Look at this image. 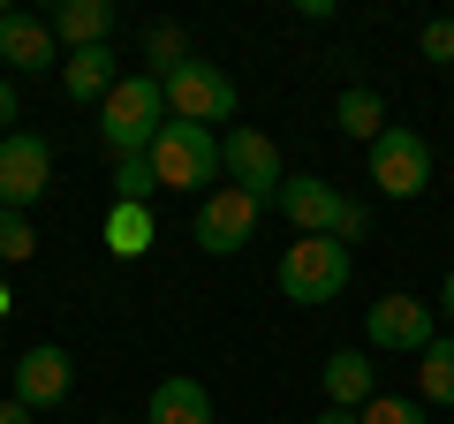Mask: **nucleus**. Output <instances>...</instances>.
<instances>
[{
  "mask_svg": "<svg viewBox=\"0 0 454 424\" xmlns=\"http://www.w3.org/2000/svg\"><path fill=\"white\" fill-rule=\"evenodd\" d=\"M167 91V122H197V130H212V122H235V76H227L220 61H182L160 76Z\"/></svg>",
  "mask_w": 454,
  "mask_h": 424,
  "instance_id": "obj_3",
  "label": "nucleus"
},
{
  "mask_svg": "<svg viewBox=\"0 0 454 424\" xmlns=\"http://www.w3.org/2000/svg\"><path fill=\"white\" fill-rule=\"evenodd\" d=\"M8 122H16V83L0 76V137H8Z\"/></svg>",
  "mask_w": 454,
  "mask_h": 424,
  "instance_id": "obj_25",
  "label": "nucleus"
},
{
  "mask_svg": "<svg viewBox=\"0 0 454 424\" xmlns=\"http://www.w3.org/2000/svg\"><path fill=\"white\" fill-rule=\"evenodd\" d=\"M114 53L106 46H83V53H61V91L76 98V106H98V98L114 91Z\"/></svg>",
  "mask_w": 454,
  "mask_h": 424,
  "instance_id": "obj_15",
  "label": "nucleus"
},
{
  "mask_svg": "<svg viewBox=\"0 0 454 424\" xmlns=\"http://www.w3.org/2000/svg\"><path fill=\"white\" fill-rule=\"evenodd\" d=\"M8 310H16V295H8V288H0V318H8Z\"/></svg>",
  "mask_w": 454,
  "mask_h": 424,
  "instance_id": "obj_29",
  "label": "nucleus"
},
{
  "mask_svg": "<svg viewBox=\"0 0 454 424\" xmlns=\"http://www.w3.org/2000/svg\"><path fill=\"white\" fill-rule=\"evenodd\" d=\"M273 205L288 212V228H295V235H340V212H348V197H340L325 175H288Z\"/></svg>",
  "mask_w": 454,
  "mask_h": 424,
  "instance_id": "obj_10",
  "label": "nucleus"
},
{
  "mask_svg": "<svg viewBox=\"0 0 454 424\" xmlns=\"http://www.w3.org/2000/svg\"><path fill=\"white\" fill-rule=\"evenodd\" d=\"M417 402L424 409H454V334H439L417 357Z\"/></svg>",
  "mask_w": 454,
  "mask_h": 424,
  "instance_id": "obj_18",
  "label": "nucleus"
},
{
  "mask_svg": "<svg viewBox=\"0 0 454 424\" xmlns=\"http://www.w3.org/2000/svg\"><path fill=\"white\" fill-rule=\"evenodd\" d=\"M310 424H364V417H356V409H318Z\"/></svg>",
  "mask_w": 454,
  "mask_h": 424,
  "instance_id": "obj_27",
  "label": "nucleus"
},
{
  "mask_svg": "<svg viewBox=\"0 0 454 424\" xmlns=\"http://www.w3.org/2000/svg\"><path fill=\"white\" fill-rule=\"evenodd\" d=\"M258 197L243 190H205V205H197V250L205 258H235V250H250V235H258Z\"/></svg>",
  "mask_w": 454,
  "mask_h": 424,
  "instance_id": "obj_9",
  "label": "nucleus"
},
{
  "mask_svg": "<svg viewBox=\"0 0 454 424\" xmlns=\"http://www.w3.org/2000/svg\"><path fill=\"white\" fill-rule=\"evenodd\" d=\"M0 424H38V417H31V409L16 402V394H8V402H0Z\"/></svg>",
  "mask_w": 454,
  "mask_h": 424,
  "instance_id": "obj_26",
  "label": "nucleus"
},
{
  "mask_svg": "<svg viewBox=\"0 0 454 424\" xmlns=\"http://www.w3.org/2000/svg\"><path fill=\"white\" fill-rule=\"evenodd\" d=\"M372 394H379L372 349H333V357H325V409H364Z\"/></svg>",
  "mask_w": 454,
  "mask_h": 424,
  "instance_id": "obj_14",
  "label": "nucleus"
},
{
  "mask_svg": "<svg viewBox=\"0 0 454 424\" xmlns=\"http://www.w3.org/2000/svg\"><path fill=\"white\" fill-rule=\"evenodd\" d=\"M348 273H356V250L333 243V235H295L280 250V295L288 303H340Z\"/></svg>",
  "mask_w": 454,
  "mask_h": 424,
  "instance_id": "obj_2",
  "label": "nucleus"
},
{
  "mask_svg": "<svg viewBox=\"0 0 454 424\" xmlns=\"http://www.w3.org/2000/svg\"><path fill=\"white\" fill-rule=\"evenodd\" d=\"M424 61H454V16H439V23H424Z\"/></svg>",
  "mask_w": 454,
  "mask_h": 424,
  "instance_id": "obj_24",
  "label": "nucleus"
},
{
  "mask_svg": "<svg viewBox=\"0 0 454 424\" xmlns=\"http://www.w3.org/2000/svg\"><path fill=\"white\" fill-rule=\"evenodd\" d=\"M46 31H53V46H68V53L106 46L114 38V0H61V8L46 16Z\"/></svg>",
  "mask_w": 454,
  "mask_h": 424,
  "instance_id": "obj_13",
  "label": "nucleus"
},
{
  "mask_svg": "<svg viewBox=\"0 0 454 424\" xmlns=\"http://www.w3.org/2000/svg\"><path fill=\"white\" fill-rule=\"evenodd\" d=\"M46 76V68H61V46H53L46 16H23V8H8L0 16V76Z\"/></svg>",
  "mask_w": 454,
  "mask_h": 424,
  "instance_id": "obj_12",
  "label": "nucleus"
},
{
  "mask_svg": "<svg viewBox=\"0 0 454 424\" xmlns=\"http://www.w3.org/2000/svg\"><path fill=\"white\" fill-rule=\"evenodd\" d=\"M145 424H212V394L197 379H160L145 402Z\"/></svg>",
  "mask_w": 454,
  "mask_h": 424,
  "instance_id": "obj_16",
  "label": "nucleus"
},
{
  "mask_svg": "<svg viewBox=\"0 0 454 424\" xmlns=\"http://www.w3.org/2000/svg\"><path fill=\"white\" fill-rule=\"evenodd\" d=\"M432 310H439V318H454V273L439 280V303H432Z\"/></svg>",
  "mask_w": 454,
  "mask_h": 424,
  "instance_id": "obj_28",
  "label": "nucleus"
},
{
  "mask_svg": "<svg viewBox=\"0 0 454 424\" xmlns=\"http://www.w3.org/2000/svg\"><path fill=\"white\" fill-rule=\"evenodd\" d=\"M167 130V91L160 76H121L106 98H98V145L114 152V160H137V152H152Z\"/></svg>",
  "mask_w": 454,
  "mask_h": 424,
  "instance_id": "obj_1",
  "label": "nucleus"
},
{
  "mask_svg": "<svg viewBox=\"0 0 454 424\" xmlns=\"http://www.w3.org/2000/svg\"><path fill=\"white\" fill-rule=\"evenodd\" d=\"M106 250L114 258H145L152 250V205H114L106 212Z\"/></svg>",
  "mask_w": 454,
  "mask_h": 424,
  "instance_id": "obj_19",
  "label": "nucleus"
},
{
  "mask_svg": "<svg viewBox=\"0 0 454 424\" xmlns=\"http://www.w3.org/2000/svg\"><path fill=\"white\" fill-rule=\"evenodd\" d=\"M220 175H227V190H243V197H258V205H273L280 182H288V167H280V145H273L265 130H227Z\"/></svg>",
  "mask_w": 454,
  "mask_h": 424,
  "instance_id": "obj_7",
  "label": "nucleus"
},
{
  "mask_svg": "<svg viewBox=\"0 0 454 424\" xmlns=\"http://www.w3.org/2000/svg\"><path fill=\"white\" fill-rule=\"evenodd\" d=\"M145 61H152V76L182 68V61H190V31H182V23H152V31H145Z\"/></svg>",
  "mask_w": 454,
  "mask_h": 424,
  "instance_id": "obj_21",
  "label": "nucleus"
},
{
  "mask_svg": "<svg viewBox=\"0 0 454 424\" xmlns=\"http://www.w3.org/2000/svg\"><path fill=\"white\" fill-rule=\"evenodd\" d=\"M38 250V235H31V212H8L0 205V265H23Z\"/></svg>",
  "mask_w": 454,
  "mask_h": 424,
  "instance_id": "obj_22",
  "label": "nucleus"
},
{
  "mask_svg": "<svg viewBox=\"0 0 454 424\" xmlns=\"http://www.w3.org/2000/svg\"><path fill=\"white\" fill-rule=\"evenodd\" d=\"M68 387H76V364H68V349H53V342H38V349H23L16 357V402L31 409H53V402H68Z\"/></svg>",
  "mask_w": 454,
  "mask_h": 424,
  "instance_id": "obj_11",
  "label": "nucleus"
},
{
  "mask_svg": "<svg viewBox=\"0 0 454 424\" xmlns=\"http://www.w3.org/2000/svg\"><path fill=\"white\" fill-rule=\"evenodd\" d=\"M152 197H160L152 152H137V160H114V205H152Z\"/></svg>",
  "mask_w": 454,
  "mask_h": 424,
  "instance_id": "obj_20",
  "label": "nucleus"
},
{
  "mask_svg": "<svg viewBox=\"0 0 454 424\" xmlns=\"http://www.w3.org/2000/svg\"><path fill=\"white\" fill-rule=\"evenodd\" d=\"M364 342L387 349V357H424V349L439 342L432 303H424V295H379L372 318H364Z\"/></svg>",
  "mask_w": 454,
  "mask_h": 424,
  "instance_id": "obj_8",
  "label": "nucleus"
},
{
  "mask_svg": "<svg viewBox=\"0 0 454 424\" xmlns=\"http://www.w3.org/2000/svg\"><path fill=\"white\" fill-rule=\"evenodd\" d=\"M98 424H121V417H98Z\"/></svg>",
  "mask_w": 454,
  "mask_h": 424,
  "instance_id": "obj_30",
  "label": "nucleus"
},
{
  "mask_svg": "<svg viewBox=\"0 0 454 424\" xmlns=\"http://www.w3.org/2000/svg\"><path fill=\"white\" fill-rule=\"evenodd\" d=\"M152 175H160V190H212L220 182V137L197 130V122H167L160 145H152Z\"/></svg>",
  "mask_w": 454,
  "mask_h": 424,
  "instance_id": "obj_4",
  "label": "nucleus"
},
{
  "mask_svg": "<svg viewBox=\"0 0 454 424\" xmlns=\"http://www.w3.org/2000/svg\"><path fill=\"white\" fill-rule=\"evenodd\" d=\"M372 182H379V197H424L432 190V145H424L409 122H387V130L372 137Z\"/></svg>",
  "mask_w": 454,
  "mask_h": 424,
  "instance_id": "obj_5",
  "label": "nucleus"
},
{
  "mask_svg": "<svg viewBox=\"0 0 454 424\" xmlns=\"http://www.w3.org/2000/svg\"><path fill=\"white\" fill-rule=\"evenodd\" d=\"M356 417L364 424H432V417H424V402H402V394H372Z\"/></svg>",
  "mask_w": 454,
  "mask_h": 424,
  "instance_id": "obj_23",
  "label": "nucleus"
},
{
  "mask_svg": "<svg viewBox=\"0 0 454 424\" xmlns=\"http://www.w3.org/2000/svg\"><path fill=\"white\" fill-rule=\"evenodd\" d=\"M46 190H53V145L31 130H8L0 137V205L31 212V205H46Z\"/></svg>",
  "mask_w": 454,
  "mask_h": 424,
  "instance_id": "obj_6",
  "label": "nucleus"
},
{
  "mask_svg": "<svg viewBox=\"0 0 454 424\" xmlns=\"http://www.w3.org/2000/svg\"><path fill=\"white\" fill-rule=\"evenodd\" d=\"M333 122H340V137H356V145H372V137L387 130V98H379L372 83H348V91L333 98Z\"/></svg>",
  "mask_w": 454,
  "mask_h": 424,
  "instance_id": "obj_17",
  "label": "nucleus"
}]
</instances>
